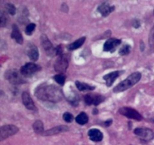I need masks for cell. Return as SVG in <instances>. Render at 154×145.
<instances>
[{"mask_svg": "<svg viewBox=\"0 0 154 145\" xmlns=\"http://www.w3.org/2000/svg\"><path fill=\"white\" fill-rule=\"evenodd\" d=\"M35 95L41 101L53 103L59 102L63 98V93L61 89L53 85H40L36 88Z\"/></svg>", "mask_w": 154, "mask_h": 145, "instance_id": "6da1fadb", "label": "cell"}, {"mask_svg": "<svg viewBox=\"0 0 154 145\" xmlns=\"http://www.w3.org/2000/svg\"><path fill=\"white\" fill-rule=\"evenodd\" d=\"M141 78V74L139 72H135L134 73L131 74L130 76L127 77L125 80L119 83L117 86L114 89V92L118 93L126 91V89L132 87L135 85L137 82L140 81Z\"/></svg>", "mask_w": 154, "mask_h": 145, "instance_id": "7a4b0ae2", "label": "cell"}, {"mask_svg": "<svg viewBox=\"0 0 154 145\" xmlns=\"http://www.w3.org/2000/svg\"><path fill=\"white\" fill-rule=\"evenodd\" d=\"M69 55L68 54H62L60 55L54 63V69L57 72H60V74L63 73L66 71L68 66H69Z\"/></svg>", "mask_w": 154, "mask_h": 145, "instance_id": "3957f363", "label": "cell"}, {"mask_svg": "<svg viewBox=\"0 0 154 145\" xmlns=\"http://www.w3.org/2000/svg\"><path fill=\"white\" fill-rule=\"evenodd\" d=\"M22 74L20 73L17 69H9L5 72V79L10 82V83L13 85H19L24 82L23 79Z\"/></svg>", "mask_w": 154, "mask_h": 145, "instance_id": "277c9868", "label": "cell"}, {"mask_svg": "<svg viewBox=\"0 0 154 145\" xmlns=\"http://www.w3.org/2000/svg\"><path fill=\"white\" fill-rule=\"evenodd\" d=\"M18 131H19V128L14 125H3L0 129V139L1 140H5L15 134L17 132H18Z\"/></svg>", "mask_w": 154, "mask_h": 145, "instance_id": "5b68a950", "label": "cell"}, {"mask_svg": "<svg viewBox=\"0 0 154 145\" xmlns=\"http://www.w3.org/2000/svg\"><path fill=\"white\" fill-rule=\"evenodd\" d=\"M134 133L141 140H146V141L151 140L154 138V132L150 128H137L134 131Z\"/></svg>", "mask_w": 154, "mask_h": 145, "instance_id": "8992f818", "label": "cell"}, {"mask_svg": "<svg viewBox=\"0 0 154 145\" xmlns=\"http://www.w3.org/2000/svg\"><path fill=\"white\" fill-rule=\"evenodd\" d=\"M40 69L41 67L38 65L33 63H27L21 67L20 73L24 76H31Z\"/></svg>", "mask_w": 154, "mask_h": 145, "instance_id": "52a82bcc", "label": "cell"}, {"mask_svg": "<svg viewBox=\"0 0 154 145\" xmlns=\"http://www.w3.org/2000/svg\"><path fill=\"white\" fill-rule=\"evenodd\" d=\"M119 113L129 119H135V120H141L142 116L135 109L130 108V107H122L119 110Z\"/></svg>", "mask_w": 154, "mask_h": 145, "instance_id": "ba28073f", "label": "cell"}, {"mask_svg": "<svg viewBox=\"0 0 154 145\" xmlns=\"http://www.w3.org/2000/svg\"><path fill=\"white\" fill-rule=\"evenodd\" d=\"M105 100V98L100 95H96V94H87L84 97V101L87 105L93 104L95 106L99 105Z\"/></svg>", "mask_w": 154, "mask_h": 145, "instance_id": "9c48e42d", "label": "cell"}, {"mask_svg": "<svg viewBox=\"0 0 154 145\" xmlns=\"http://www.w3.org/2000/svg\"><path fill=\"white\" fill-rule=\"evenodd\" d=\"M41 43H42V47L45 50L48 55L54 56V54H56V48H54L52 43L49 40V39L47 37V36H45V35L41 36Z\"/></svg>", "mask_w": 154, "mask_h": 145, "instance_id": "30bf717a", "label": "cell"}, {"mask_svg": "<svg viewBox=\"0 0 154 145\" xmlns=\"http://www.w3.org/2000/svg\"><path fill=\"white\" fill-rule=\"evenodd\" d=\"M121 43V40L117 39H109L104 44V51L114 52L116 48L119 46Z\"/></svg>", "mask_w": 154, "mask_h": 145, "instance_id": "8fae6325", "label": "cell"}, {"mask_svg": "<svg viewBox=\"0 0 154 145\" xmlns=\"http://www.w3.org/2000/svg\"><path fill=\"white\" fill-rule=\"evenodd\" d=\"M115 9L114 5H111L108 2H103L98 7V11L104 17H107Z\"/></svg>", "mask_w": 154, "mask_h": 145, "instance_id": "7c38bea8", "label": "cell"}, {"mask_svg": "<svg viewBox=\"0 0 154 145\" xmlns=\"http://www.w3.org/2000/svg\"><path fill=\"white\" fill-rule=\"evenodd\" d=\"M22 101L24 106H25L28 110H34L36 109L34 104V101H32V98L30 97L29 94L27 92H24L22 94Z\"/></svg>", "mask_w": 154, "mask_h": 145, "instance_id": "4fadbf2b", "label": "cell"}, {"mask_svg": "<svg viewBox=\"0 0 154 145\" xmlns=\"http://www.w3.org/2000/svg\"><path fill=\"white\" fill-rule=\"evenodd\" d=\"M88 135L90 140L93 141H101L103 139V134L102 133V131L96 128L90 129L88 132Z\"/></svg>", "mask_w": 154, "mask_h": 145, "instance_id": "5bb4252c", "label": "cell"}, {"mask_svg": "<svg viewBox=\"0 0 154 145\" xmlns=\"http://www.w3.org/2000/svg\"><path fill=\"white\" fill-rule=\"evenodd\" d=\"M69 130V128H68V126H66V125H60V126L54 127L51 129L45 131L43 134L44 135H54V134H59V133L65 132V131H67Z\"/></svg>", "mask_w": 154, "mask_h": 145, "instance_id": "9a60e30c", "label": "cell"}, {"mask_svg": "<svg viewBox=\"0 0 154 145\" xmlns=\"http://www.w3.org/2000/svg\"><path fill=\"white\" fill-rule=\"evenodd\" d=\"M12 39H15L17 43L22 44L23 42V39L22 34H21L19 28L17 27V26L16 24H14L13 27H12V32L11 34Z\"/></svg>", "mask_w": 154, "mask_h": 145, "instance_id": "2e32d148", "label": "cell"}, {"mask_svg": "<svg viewBox=\"0 0 154 145\" xmlns=\"http://www.w3.org/2000/svg\"><path fill=\"white\" fill-rule=\"evenodd\" d=\"M120 76V72L119 71H114V72H111L110 73L106 74L104 76L103 79L106 82V85L108 87H111L114 82L115 81L116 79Z\"/></svg>", "mask_w": 154, "mask_h": 145, "instance_id": "e0dca14e", "label": "cell"}, {"mask_svg": "<svg viewBox=\"0 0 154 145\" xmlns=\"http://www.w3.org/2000/svg\"><path fill=\"white\" fill-rule=\"evenodd\" d=\"M27 54L30 60H33V61L37 60L39 57V52L37 47L34 45H30L27 49Z\"/></svg>", "mask_w": 154, "mask_h": 145, "instance_id": "ac0fdd59", "label": "cell"}, {"mask_svg": "<svg viewBox=\"0 0 154 145\" xmlns=\"http://www.w3.org/2000/svg\"><path fill=\"white\" fill-rule=\"evenodd\" d=\"M86 40V37H81L80 39H78V40H76L75 42H74L73 43L70 44V45H68V49L72 51V50H75L77 48H80L81 45H83V44L84 43Z\"/></svg>", "mask_w": 154, "mask_h": 145, "instance_id": "d6986e66", "label": "cell"}, {"mask_svg": "<svg viewBox=\"0 0 154 145\" xmlns=\"http://www.w3.org/2000/svg\"><path fill=\"white\" fill-rule=\"evenodd\" d=\"M75 85H76L78 90L81 91V92H83V91H92L95 89V86H92L90 85L87 84V83H83L78 81H76Z\"/></svg>", "mask_w": 154, "mask_h": 145, "instance_id": "ffe728a7", "label": "cell"}, {"mask_svg": "<svg viewBox=\"0 0 154 145\" xmlns=\"http://www.w3.org/2000/svg\"><path fill=\"white\" fill-rule=\"evenodd\" d=\"M32 127L36 134H43L45 133V131H44V125L42 122H41L40 120L35 121L34 124H33Z\"/></svg>", "mask_w": 154, "mask_h": 145, "instance_id": "44dd1931", "label": "cell"}, {"mask_svg": "<svg viewBox=\"0 0 154 145\" xmlns=\"http://www.w3.org/2000/svg\"><path fill=\"white\" fill-rule=\"evenodd\" d=\"M75 120L80 125H85V124H87L88 122L89 118L88 116L85 113L82 112L79 115H78V116L75 118Z\"/></svg>", "mask_w": 154, "mask_h": 145, "instance_id": "7402d4cb", "label": "cell"}, {"mask_svg": "<svg viewBox=\"0 0 154 145\" xmlns=\"http://www.w3.org/2000/svg\"><path fill=\"white\" fill-rule=\"evenodd\" d=\"M8 21V18L7 14L5 11H1V14H0V26L1 27H5L7 25Z\"/></svg>", "mask_w": 154, "mask_h": 145, "instance_id": "603a6c76", "label": "cell"}, {"mask_svg": "<svg viewBox=\"0 0 154 145\" xmlns=\"http://www.w3.org/2000/svg\"><path fill=\"white\" fill-rule=\"evenodd\" d=\"M5 10L11 15H14L16 14V8L13 4H11V3H8L5 5Z\"/></svg>", "mask_w": 154, "mask_h": 145, "instance_id": "cb8c5ba5", "label": "cell"}, {"mask_svg": "<svg viewBox=\"0 0 154 145\" xmlns=\"http://www.w3.org/2000/svg\"><path fill=\"white\" fill-rule=\"evenodd\" d=\"M54 79L58 84L61 85H63L65 84V82H66V77L63 74H57V75H55L54 76Z\"/></svg>", "mask_w": 154, "mask_h": 145, "instance_id": "d4e9b609", "label": "cell"}, {"mask_svg": "<svg viewBox=\"0 0 154 145\" xmlns=\"http://www.w3.org/2000/svg\"><path fill=\"white\" fill-rule=\"evenodd\" d=\"M149 45L151 49L154 50V24L149 34Z\"/></svg>", "mask_w": 154, "mask_h": 145, "instance_id": "484cf974", "label": "cell"}, {"mask_svg": "<svg viewBox=\"0 0 154 145\" xmlns=\"http://www.w3.org/2000/svg\"><path fill=\"white\" fill-rule=\"evenodd\" d=\"M131 51V46L129 45H125L124 46L120 48V51H119V54L120 55H126V54H129L130 53Z\"/></svg>", "mask_w": 154, "mask_h": 145, "instance_id": "4316f807", "label": "cell"}, {"mask_svg": "<svg viewBox=\"0 0 154 145\" xmlns=\"http://www.w3.org/2000/svg\"><path fill=\"white\" fill-rule=\"evenodd\" d=\"M35 28V24L34 23L29 24L28 25L26 26V30H25L26 34L31 35L32 33H33V31H34Z\"/></svg>", "mask_w": 154, "mask_h": 145, "instance_id": "83f0119b", "label": "cell"}, {"mask_svg": "<svg viewBox=\"0 0 154 145\" xmlns=\"http://www.w3.org/2000/svg\"><path fill=\"white\" fill-rule=\"evenodd\" d=\"M63 119H64L66 122H71L73 120V116H72V114H71L70 113H69V112L65 113L64 114H63Z\"/></svg>", "mask_w": 154, "mask_h": 145, "instance_id": "f1b7e54d", "label": "cell"}, {"mask_svg": "<svg viewBox=\"0 0 154 145\" xmlns=\"http://www.w3.org/2000/svg\"><path fill=\"white\" fill-rule=\"evenodd\" d=\"M62 53H63V48H62L61 45H59V46H57V48H56V54L60 56L63 54Z\"/></svg>", "mask_w": 154, "mask_h": 145, "instance_id": "f546056e", "label": "cell"}, {"mask_svg": "<svg viewBox=\"0 0 154 145\" xmlns=\"http://www.w3.org/2000/svg\"><path fill=\"white\" fill-rule=\"evenodd\" d=\"M133 26L135 28H138L140 27V22L138 21H135V23L133 24Z\"/></svg>", "mask_w": 154, "mask_h": 145, "instance_id": "4dcf8cb0", "label": "cell"}, {"mask_svg": "<svg viewBox=\"0 0 154 145\" xmlns=\"http://www.w3.org/2000/svg\"><path fill=\"white\" fill-rule=\"evenodd\" d=\"M111 122H112V120H111V119H109V120H107L106 122H105V126H109L110 125H111Z\"/></svg>", "mask_w": 154, "mask_h": 145, "instance_id": "1f68e13d", "label": "cell"}, {"mask_svg": "<svg viewBox=\"0 0 154 145\" xmlns=\"http://www.w3.org/2000/svg\"><path fill=\"white\" fill-rule=\"evenodd\" d=\"M153 14H154V11H153Z\"/></svg>", "mask_w": 154, "mask_h": 145, "instance_id": "d6a6232c", "label": "cell"}]
</instances>
